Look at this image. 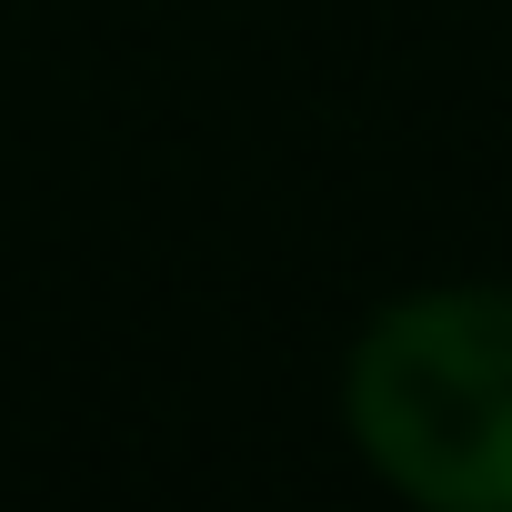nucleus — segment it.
Segmentation results:
<instances>
[{
    "instance_id": "1",
    "label": "nucleus",
    "mask_w": 512,
    "mask_h": 512,
    "mask_svg": "<svg viewBox=\"0 0 512 512\" xmlns=\"http://www.w3.org/2000/svg\"><path fill=\"white\" fill-rule=\"evenodd\" d=\"M352 452L422 512H512V282H422L342 362Z\"/></svg>"
}]
</instances>
